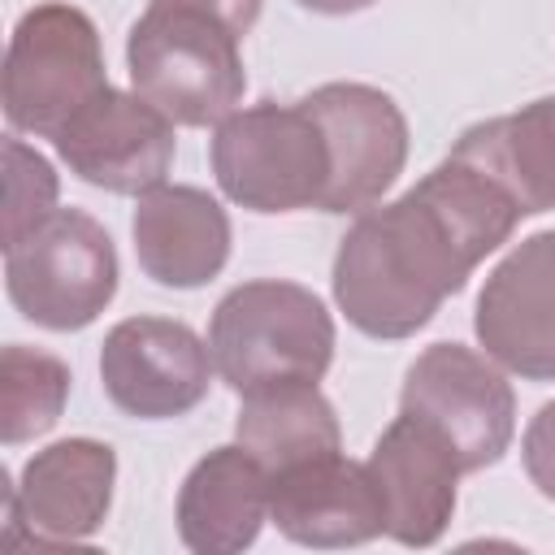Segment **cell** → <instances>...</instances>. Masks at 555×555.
Returning <instances> with one entry per match:
<instances>
[{
	"mask_svg": "<svg viewBox=\"0 0 555 555\" xmlns=\"http://www.w3.org/2000/svg\"><path fill=\"white\" fill-rule=\"evenodd\" d=\"M525 204L468 134L399 199L338 238L334 304L369 338H412L520 225Z\"/></svg>",
	"mask_w": 555,
	"mask_h": 555,
	"instance_id": "1",
	"label": "cell"
},
{
	"mask_svg": "<svg viewBox=\"0 0 555 555\" xmlns=\"http://www.w3.org/2000/svg\"><path fill=\"white\" fill-rule=\"evenodd\" d=\"M217 377L238 390L321 382L334 360V317L299 282L256 278L221 295L208 321Z\"/></svg>",
	"mask_w": 555,
	"mask_h": 555,
	"instance_id": "2",
	"label": "cell"
},
{
	"mask_svg": "<svg viewBox=\"0 0 555 555\" xmlns=\"http://www.w3.org/2000/svg\"><path fill=\"white\" fill-rule=\"evenodd\" d=\"M238 43L243 39L204 9L147 0L126 39L130 87L173 126H217L247 91Z\"/></svg>",
	"mask_w": 555,
	"mask_h": 555,
	"instance_id": "3",
	"label": "cell"
},
{
	"mask_svg": "<svg viewBox=\"0 0 555 555\" xmlns=\"http://www.w3.org/2000/svg\"><path fill=\"white\" fill-rule=\"evenodd\" d=\"M221 195L251 212L321 208L330 186V147L312 108L260 100L212 126L208 143Z\"/></svg>",
	"mask_w": 555,
	"mask_h": 555,
	"instance_id": "4",
	"label": "cell"
},
{
	"mask_svg": "<svg viewBox=\"0 0 555 555\" xmlns=\"http://www.w3.org/2000/svg\"><path fill=\"white\" fill-rule=\"evenodd\" d=\"M95 22L78 4H35L4 48V121L13 134L56 139L100 91H108Z\"/></svg>",
	"mask_w": 555,
	"mask_h": 555,
	"instance_id": "5",
	"label": "cell"
},
{
	"mask_svg": "<svg viewBox=\"0 0 555 555\" xmlns=\"http://www.w3.org/2000/svg\"><path fill=\"white\" fill-rule=\"evenodd\" d=\"M4 291L43 330H87L117 295V247L91 212L56 208L4 247Z\"/></svg>",
	"mask_w": 555,
	"mask_h": 555,
	"instance_id": "6",
	"label": "cell"
},
{
	"mask_svg": "<svg viewBox=\"0 0 555 555\" xmlns=\"http://www.w3.org/2000/svg\"><path fill=\"white\" fill-rule=\"evenodd\" d=\"M399 408L429 416L455 442L464 473L499 464L516 438V395L507 369L464 343H429L403 373Z\"/></svg>",
	"mask_w": 555,
	"mask_h": 555,
	"instance_id": "7",
	"label": "cell"
},
{
	"mask_svg": "<svg viewBox=\"0 0 555 555\" xmlns=\"http://www.w3.org/2000/svg\"><path fill=\"white\" fill-rule=\"evenodd\" d=\"M208 343L173 317H126L100 343V382L117 412L173 421L204 403L212 386Z\"/></svg>",
	"mask_w": 555,
	"mask_h": 555,
	"instance_id": "8",
	"label": "cell"
},
{
	"mask_svg": "<svg viewBox=\"0 0 555 555\" xmlns=\"http://www.w3.org/2000/svg\"><path fill=\"white\" fill-rule=\"evenodd\" d=\"M325 130L330 186L321 212H364L399 182L408 165V117L382 87L325 82L304 95Z\"/></svg>",
	"mask_w": 555,
	"mask_h": 555,
	"instance_id": "9",
	"label": "cell"
},
{
	"mask_svg": "<svg viewBox=\"0 0 555 555\" xmlns=\"http://www.w3.org/2000/svg\"><path fill=\"white\" fill-rule=\"evenodd\" d=\"M477 343L525 382H555V230L520 238L473 308Z\"/></svg>",
	"mask_w": 555,
	"mask_h": 555,
	"instance_id": "10",
	"label": "cell"
},
{
	"mask_svg": "<svg viewBox=\"0 0 555 555\" xmlns=\"http://www.w3.org/2000/svg\"><path fill=\"white\" fill-rule=\"evenodd\" d=\"M364 464L382 494L386 538L399 546H434L455 516V486L464 477L455 442L429 416L399 408Z\"/></svg>",
	"mask_w": 555,
	"mask_h": 555,
	"instance_id": "11",
	"label": "cell"
},
{
	"mask_svg": "<svg viewBox=\"0 0 555 555\" xmlns=\"http://www.w3.org/2000/svg\"><path fill=\"white\" fill-rule=\"evenodd\" d=\"M56 156L82 182L113 195H143L173 165V121L139 91H100L56 139Z\"/></svg>",
	"mask_w": 555,
	"mask_h": 555,
	"instance_id": "12",
	"label": "cell"
},
{
	"mask_svg": "<svg viewBox=\"0 0 555 555\" xmlns=\"http://www.w3.org/2000/svg\"><path fill=\"white\" fill-rule=\"evenodd\" d=\"M117 451L100 438H61L35 451L9 481V538L22 525L26 542H87L113 507Z\"/></svg>",
	"mask_w": 555,
	"mask_h": 555,
	"instance_id": "13",
	"label": "cell"
},
{
	"mask_svg": "<svg viewBox=\"0 0 555 555\" xmlns=\"http://www.w3.org/2000/svg\"><path fill=\"white\" fill-rule=\"evenodd\" d=\"M269 520L282 538L312 551L364 546L377 533H386V512L369 477V464H356L343 451L273 473Z\"/></svg>",
	"mask_w": 555,
	"mask_h": 555,
	"instance_id": "14",
	"label": "cell"
},
{
	"mask_svg": "<svg viewBox=\"0 0 555 555\" xmlns=\"http://www.w3.org/2000/svg\"><path fill=\"white\" fill-rule=\"evenodd\" d=\"M139 269L169 291H195L212 282L230 260V217L225 208L186 182H160L139 195L134 217Z\"/></svg>",
	"mask_w": 555,
	"mask_h": 555,
	"instance_id": "15",
	"label": "cell"
},
{
	"mask_svg": "<svg viewBox=\"0 0 555 555\" xmlns=\"http://www.w3.org/2000/svg\"><path fill=\"white\" fill-rule=\"evenodd\" d=\"M178 538L195 555H238L269 520V468L243 447H212L178 486Z\"/></svg>",
	"mask_w": 555,
	"mask_h": 555,
	"instance_id": "16",
	"label": "cell"
},
{
	"mask_svg": "<svg viewBox=\"0 0 555 555\" xmlns=\"http://www.w3.org/2000/svg\"><path fill=\"white\" fill-rule=\"evenodd\" d=\"M238 399L243 403L234 416V438L269 468V477L291 464L343 451V425L317 382L264 386Z\"/></svg>",
	"mask_w": 555,
	"mask_h": 555,
	"instance_id": "17",
	"label": "cell"
},
{
	"mask_svg": "<svg viewBox=\"0 0 555 555\" xmlns=\"http://www.w3.org/2000/svg\"><path fill=\"white\" fill-rule=\"evenodd\" d=\"M464 134L516 191L529 217L555 212V95L529 100L507 117L477 121Z\"/></svg>",
	"mask_w": 555,
	"mask_h": 555,
	"instance_id": "18",
	"label": "cell"
},
{
	"mask_svg": "<svg viewBox=\"0 0 555 555\" xmlns=\"http://www.w3.org/2000/svg\"><path fill=\"white\" fill-rule=\"evenodd\" d=\"M69 399V369L52 351L9 343L0 351V442L17 447L48 434Z\"/></svg>",
	"mask_w": 555,
	"mask_h": 555,
	"instance_id": "19",
	"label": "cell"
},
{
	"mask_svg": "<svg viewBox=\"0 0 555 555\" xmlns=\"http://www.w3.org/2000/svg\"><path fill=\"white\" fill-rule=\"evenodd\" d=\"M56 191L61 182L52 165L35 147H26L17 134H9L4 139V247L56 212Z\"/></svg>",
	"mask_w": 555,
	"mask_h": 555,
	"instance_id": "20",
	"label": "cell"
},
{
	"mask_svg": "<svg viewBox=\"0 0 555 555\" xmlns=\"http://www.w3.org/2000/svg\"><path fill=\"white\" fill-rule=\"evenodd\" d=\"M520 460H525V473L538 486V494L555 503V399L533 412V421L520 438Z\"/></svg>",
	"mask_w": 555,
	"mask_h": 555,
	"instance_id": "21",
	"label": "cell"
},
{
	"mask_svg": "<svg viewBox=\"0 0 555 555\" xmlns=\"http://www.w3.org/2000/svg\"><path fill=\"white\" fill-rule=\"evenodd\" d=\"M156 4H186V9H204V13H212V17H221L238 39L256 26V17H260V4L264 0H156Z\"/></svg>",
	"mask_w": 555,
	"mask_h": 555,
	"instance_id": "22",
	"label": "cell"
},
{
	"mask_svg": "<svg viewBox=\"0 0 555 555\" xmlns=\"http://www.w3.org/2000/svg\"><path fill=\"white\" fill-rule=\"evenodd\" d=\"M299 9H312V13H325V17H343V13H360L377 0H295Z\"/></svg>",
	"mask_w": 555,
	"mask_h": 555,
	"instance_id": "23",
	"label": "cell"
}]
</instances>
